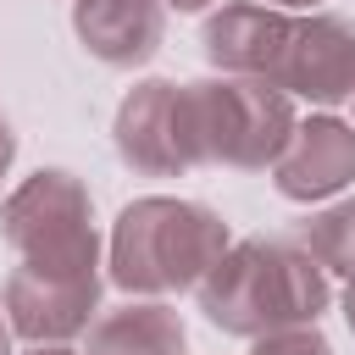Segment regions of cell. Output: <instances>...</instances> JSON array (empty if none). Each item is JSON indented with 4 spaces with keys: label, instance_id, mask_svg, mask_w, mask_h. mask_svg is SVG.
I'll return each instance as SVG.
<instances>
[{
    "label": "cell",
    "instance_id": "ba28073f",
    "mask_svg": "<svg viewBox=\"0 0 355 355\" xmlns=\"http://www.w3.org/2000/svg\"><path fill=\"white\" fill-rule=\"evenodd\" d=\"M288 39H294V17H283L277 6H261V0L222 6V11L205 22V55H211L222 72H233V78H261V83H272V89H277Z\"/></svg>",
    "mask_w": 355,
    "mask_h": 355
},
{
    "label": "cell",
    "instance_id": "3957f363",
    "mask_svg": "<svg viewBox=\"0 0 355 355\" xmlns=\"http://www.w3.org/2000/svg\"><path fill=\"white\" fill-rule=\"evenodd\" d=\"M0 239L17 250V266L55 272V277H89L100 266V239H94V205L89 189L50 166L33 172L6 205H0Z\"/></svg>",
    "mask_w": 355,
    "mask_h": 355
},
{
    "label": "cell",
    "instance_id": "4fadbf2b",
    "mask_svg": "<svg viewBox=\"0 0 355 355\" xmlns=\"http://www.w3.org/2000/svg\"><path fill=\"white\" fill-rule=\"evenodd\" d=\"M250 355H333V349H327V338L316 333V322H305V327H277V333H261Z\"/></svg>",
    "mask_w": 355,
    "mask_h": 355
},
{
    "label": "cell",
    "instance_id": "7c38bea8",
    "mask_svg": "<svg viewBox=\"0 0 355 355\" xmlns=\"http://www.w3.org/2000/svg\"><path fill=\"white\" fill-rule=\"evenodd\" d=\"M294 239L311 250V261H316L322 272L355 277V200H338V205L305 216V222L294 227Z\"/></svg>",
    "mask_w": 355,
    "mask_h": 355
},
{
    "label": "cell",
    "instance_id": "2e32d148",
    "mask_svg": "<svg viewBox=\"0 0 355 355\" xmlns=\"http://www.w3.org/2000/svg\"><path fill=\"white\" fill-rule=\"evenodd\" d=\"M28 355H78V349H61V344H39V349H28Z\"/></svg>",
    "mask_w": 355,
    "mask_h": 355
},
{
    "label": "cell",
    "instance_id": "8fae6325",
    "mask_svg": "<svg viewBox=\"0 0 355 355\" xmlns=\"http://www.w3.org/2000/svg\"><path fill=\"white\" fill-rule=\"evenodd\" d=\"M89 355H183V322L166 305H122L94 322Z\"/></svg>",
    "mask_w": 355,
    "mask_h": 355
},
{
    "label": "cell",
    "instance_id": "9a60e30c",
    "mask_svg": "<svg viewBox=\"0 0 355 355\" xmlns=\"http://www.w3.org/2000/svg\"><path fill=\"white\" fill-rule=\"evenodd\" d=\"M344 322H349V333H355V277H349V288H344Z\"/></svg>",
    "mask_w": 355,
    "mask_h": 355
},
{
    "label": "cell",
    "instance_id": "7a4b0ae2",
    "mask_svg": "<svg viewBox=\"0 0 355 355\" xmlns=\"http://www.w3.org/2000/svg\"><path fill=\"white\" fill-rule=\"evenodd\" d=\"M227 255V222L194 200H133L111 227V283L128 294H178Z\"/></svg>",
    "mask_w": 355,
    "mask_h": 355
},
{
    "label": "cell",
    "instance_id": "52a82bcc",
    "mask_svg": "<svg viewBox=\"0 0 355 355\" xmlns=\"http://www.w3.org/2000/svg\"><path fill=\"white\" fill-rule=\"evenodd\" d=\"M277 89L283 94H305L316 105L349 100L355 94V22H344V17H305V22H294Z\"/></svg>",
    "mask_w": 355,
    "mask_h": 355
},
{
    "label": "cell",
    "instance_id": "ac0fdd59",
    "mask_svg": "<svg viewBox=\"0 0 355 355\" xmlns=\"http://www.w3.org/2000/svg\"><path fill=\"white\" fill-rule=\"evenodd\" d=\"M261 6H322V0H261Z\"/></svg>",
    "mask_w": 355,
    "mask_h": 355
},
{
    "label": "cell",
    "instance_id": "9c48e42d",
    "mask_svg": "<svg viewBox=\"0 0 355 355\" xmlns=\"http://www.w3.org/2000/svg\"><path fill=\"white\" fill-rule=\"evenodd\" d=\"M355 178V128L338 116H311L294 128L288 150L272 166V183L283 200H327Z\"/></svg>",
    "mask_w": 355,
    "mask_h": 355
},
{
    "label": "cell",
    "instance_id": "8992f818",
    "mask_svg": "<svg viewBox=\"0 0 355 355\" xmlns=\"http://www.w3.org/2000/svg\"><path fill=\"white\" fill-rule=\"evenodd\" d=\"M94 305H100V272H89V277H55V272L17 266L6 277L11 327L22 338H33V344H61V338L83 333L94 322Z\"/></svg>",
    "mask_w": 355,
    "mask_h": 355
},
{
    "label": "cell",
    "instance_id": "277c9868",
    "mask_svg": "<svg viewBox=\"0 0 355 355\" xmlns=\"http://www.w3.org/2000/svg\"><path fill=\"white\" fill-rule=\"evenodd\" d=\"M189 89V122H194V144L200 161H222V166H277V155L294 139V105L283 89L261 83V78H211V83H183Z\"/></svg>",
    "mask_w": 355,
    "mask_h": 355
},
{
    "label": "cell",
    "instance_id": "5bb4252c",
    "mask_svg": "<svg viewBox=\"0 0 355 355\" xmlns=\"http://www.w3.org/2000/svg\"><path fill=\"white\" fill-rule=\"evenodd\" d=\"M11 155H17V133H11V122L0 116V183H6V172H11Z\"/></svg>",
    "mask_w": 355,
    "mask_h": 355
},
{
    "label": "cell",
    "instance_id": "6da1fadb",
    "mask_svg": "<svg viewBox=\"0 0 355 355\" xmlns=\"http://www.w3.org/2000/svg\"><path fill=\"white\" fill-rule=\"evenodd\" d=\"M200 311L239 338L305 327L327 311V272L300 239H244L200 277Z\"/></svg>",
    "mask_w": 355,
    "mask_h": 355
},
{
    "label": "cell",
    "instance_id": "30bf717a",
    "mask_svg": "<svg viewBox=\"0 0 355 355\" xmlns=\"http://www.w3.org/2000/svg\"><path fill=\"white\" fill-rule=\"evenodd\" d=\"M78 39L105 67H139L161 50L166 0H78L72 6Z\"/></svg>",
    "mask_w": 355,
    "mask_h": 355
},
{
    "label": "cell",
    "instance_id": "5b68a950",
    "mask_svg": "<svg viewBox=\"0 0 355 355\" xmlns=\"http://www.w3.org/2000/svg\"><path fill=\"white\" fill-rule=\"evenodd\" d=\"M116 155L144 178H178L200 166L194 122H189V89L150 78L139 83L116 111Z\"/></svg>",
    "mask_w": 355,
    "mask_h": 355
},
{
    "label": "cell",
    "instance_id": "d6986e66",
    "mask_svg": "<svg viewBox=\"0 0 355 355\" xmlns=\"http://www.w3.org/2000/svg\"><path fill=\"white\" fill-rule=\"evenodd\" d=\"M6 349H11V344H6V322H0V355H6Z\"/></svg>",
    "mask_w": 355,
    "mask_h": 355
},
{
    "label": "cell",
    "instance_id": "e0dca14e",
    "mask_svg": "<svg viewBox=\"0 0 355 355\" xmlns=\"http://www.w3.org/2000/svg\"><path fill=\"white\" fill-rule=\"evenodd\" d=\"M166 6H178V11H200L205 0H166Z\"/></svg>",
    "mask_w": 355,
    "mask_h": 355
}]
</instances>
